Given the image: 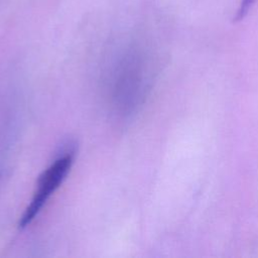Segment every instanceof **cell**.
<instances>
[{
  "instance_id": "1",
  "label": "cell",
  "mask_w": 258,
  "mask_h": 258,
  "mask_svg": "<svg viewBox=\"0 0 258 258\" xmlns=\"http://www.w3.org/2000/svg\"><path fill=\"white\" fill-rule=\"evenodd\" d=\"M74 160V149H67L59 154L54 161L39 176L36 189L26 207L21 219L19 227L24 228L29 225L39 214L42 207L46 204L51 195L59 187L68 175Z\"/></svg>"
},
{
  "instance_id": "2",
  "label": "cell",
  "mask_w": 258,
  "mask_h": 258,
  "mask_svg": "<svg viewBox=\"0 0 258 258\" xmlns=\"http://www.w3.org/2000/svg\"><path fill=\"white\" fill-rule=\"evenodd\" d=\"M138 55L134 51H125L115 63L112 81L115 103L121 109L129 110L134 106L142 82V69L140 70Z\"/></svg>"
},
{
  "instance_id": "3",
  "label": "cell",
  "mask_w": 258,
  "mask_h": 258,
  "mask_svg": "<svg viewBox=\"0 0 258 258\" xmlns=\"http://www.w3.org/2000/svg\"><path fill=\"white\" fill-rule=\"evenodd\" d=\"M256 1L257 0H241L239 3L238 9L236 11V14L234 16V21L243 20L247 16L249 11L252 9Z\"/></svg>"
}]
</instances>
